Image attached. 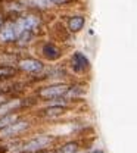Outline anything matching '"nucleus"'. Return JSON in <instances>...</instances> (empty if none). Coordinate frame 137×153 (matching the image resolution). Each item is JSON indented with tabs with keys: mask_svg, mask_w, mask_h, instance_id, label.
<instances>
[{
	"mask_svg": "<svg viewBox=\"0 0 137 153\" xmlns=\"http://www.w3.org/2000/svg\"><path fill=\"white\" fill-rule=\"evenodd\" d=\"M33 121L27 114H24L18 121L10 124L9 127L0 130V141H9V140H18L22 138L30 130L33 128Z\"/></svg>",
	"mask_w": 137,
	"mask_h": 153,
	"instance_id": "nucleus-5",
	"label": "nucleus"
},
{
	"mask_svg": "<svg viewBox=\"0 0 137 153\" xmlns=\"http://www.w3.org/2000/svg\"><path fill=\"white\" fill-rule=\"evenodd\" d=\"M84 153H106L103 149H100V147H95V149H86Z\"/></svg>",
	"mask_w": 137,
	"mask_h": 153,
	"instance_id": "nucleus-17",
	"label": "nucleus"
},
{
	"mask_svg": "<svg viewBox=\"0 0 137 153\" xmlns=\"http://www.w3.org/2000/svg\"><path fill=\"white\" fill-rule=\"evenodd\" d=\"M6 21H7V16H6L4 10H3V9H0V30H1V27L6 24Z\"/></svg>",
	"mask_w": 137,
	"mask_h": 153,
	"instance_id": "nucleus-16",
	"label": "nucleus"
},
{
	"mask_svg": "<svg viewBox=\"0 0 137 153\" xmlns=\"http://www.w3.org/2000/svg\"><path fill=\"white\" fill-rule=\"evenodd\" d=\"M36 37H37V33L36 31H24V33H21L19 36H18L15 44L12 47L15 50H18V52H24V50H27L28 47H31L34 44Z\"/></svg>",
	"mask_w": 137,
	"mask_h": 153,
	"instance_id": "nucleus-12",
	"label": "nucleus"
},
{
	"mask_svg": "<svg viewBox=\"0 0 137 153\" xmlns=\"http://www.w3.org/2000/svg\"><path fill=\"white\" fill-rule=\"evenodd\" d=\"M65 56L63 49L55 41H41L39 46V57L46 63H56Z\"/></svg>",
	"mask_w": 137,
	"mask_h": 153,
	"instance_id": "nucleus-7",
	"label": "nucleus"
},
{
	"mask_svg": "<svg viewBox=\"0 0 137 153\" xmlns=\"http://www.w3.org/2000/svg\"><path fill=\"white\" fill-rule=\"evenodd\" d=\"M18 38V30L13 19H7L0 30V47H12Z\"/></svg>",
	"mask_w": 137,
	"mask_h": 153,
	"instance_id": "nucleus-10",
	"label": "nucleus"
},
{
	"mask_svg": "<svg viewBox=\"0 0 137 153\" xmlns=\"http://www.w3.org/2000/svg\"><path fill=\"white\" fill-rule=\"evenodd\" d=\"M69 82L71 81H52V82H41L34 87V93L36 99L41 103H47L52 102L55 99L63 97L66 94L68 88H69Z\"/></svg>",
	"mask_w": 137,
	"mask_h": 153,
	"instance_id": "nucleus-2",
	"label": "nucleus"
},
{
	"mask_svg": "<svg viewBox=\"0 0 137 153\" xmlns=\"http://www.w3.org/2000/svg\"><path fill=\"white\" fill-rule=\"evenodd\" d=\"M74 108V105L66 100L65 97H59L52 102L43 103V106L37 109L36 115L43 121H58L69 114V111Z\"/></svg>",
	"mask_w": 137,
	"mask_h": 153,
	"instance_id": "nucleus-1",
	"label": "nucleus"
},
{
	"mask_svg": "<svg viewBox=\"0 0 137 153\" xmlns=\"http://www.w3.org/2000/svg\"><path fill=\"white\" fill-rule=\"evenodd\" d=\"M36 153H55V150L50 149V150H43V152H36Z\"/></svg>",
	"mask_w": 137,
	"mask_h": 153,
	"instance_id": "nucleus-19",
	"label": "nucleus"
},
{
	"mask_svg": "<svg viewBox=\"0 0 137 153\" xmlns=\"http://www.w3.org/2000/svg\"><path fill=\"white\" fill-rule=\"evenodd\" d=\"M53 150L55 153H80L83 150V146L80 140H66L58 144Z\"/></svg>",
	"mask_w": 137,
	"mask_h": 153,
	"instance_id": "nucleus-13",
	"label": "nucleus"
},
{
	"mask_svg": "<svg viewBox=\"0 0 137 153\" xmlns=\"http://www.w3.org/2000/svg\"><path fill=\"white\" fill-rule=\"evenodd\" d=\"M66 30L71 36H75L81 33L86 27V15L83 13H77V15H71L66 18Z\"/></svg>",
	"mask_w": 137,
	"mask_h": 153,
	"instance_id": "nucleus-11",
	"label": "nucleus"
},
{
	"mask_svg": "<svg viewBox=\"0 0 137 153\" xmlns=\"http://www.w3.org/2000/svg\"><path fill=\"white\" fill-rule=\"evenodd\" d=\"M58 141V135L49 133L36 134V135H31L30 138L21 141L19 153H36L43 152V150H50Z\"/></svg>",
	"mask_w": 137,
	"mask_h": 153,
	"instance_id": "nucleus-3",
	"label": "nucleus"
},
{
	"mask_svg": "<svg viewBox=\"0 0 137 153\" xmlns=\"http://www.w3.org/2000/svg\"><path fill=\"white\" fill-rule=\"evenodd\" d=\"M16 24V30H18V36L24 31H39L41 28V16L37 12H25L24 15H21L19 18L15 19Z\"/></svg>",
	"mask_w": 137,
	"mask_h": 153,
	"instance_id": "nucleus-8",
	"label": "nucleus"
},
{
	"mask_svg": "<svg viewBox=\"0 0 137 153\" xmlns=\"http://www.w3.org/2000/svg\"><path fill=\"white\" fill-rule=\"evenodd\" d=\"M66 66L72 76H77L80 79H84L92 72V62L89 56L81 52V50H74L68 59H66Z\"/></svg>",
	"mask_w": 137,
	"mask_h": 153,
	"instance_id": "nucleus-4",
	"label": "nucleus"
},
{
	"mask_svg": "<svg viewBox=\"0 0 137 153\" xmlns=\"http://www.w3.org/2000/svg\"><path fill=\"white\" fill-rule=\"evenodd\" d=\"M89 93V84L84 81V79H71L69 82V88L66 91V94L63 96L66 100H69L72 105L75 103H80L86 99V96Z\"/></svg>",
	"mask_w": 137,
	"mask_h": 153,
	"instance_id": "nucleus-9",
	"label": "nucleus"
},
{
	"mask_svg": "<svg viewBox=\"0 0 137 153\" xmlns=\"http://www.w3.org/2000/svg\"><path fill=\"white\" fill-rule=\"evenodd\" d=\"M80 153H84V150H81V152H80Z\"/></svg>",
	"mask_w": 137,
	"mask_h": 153,
	"instance_id": "nucleus-20",
	"label": "nucleus"
},
{
	"mask_svg": "<svg viewBox=\"0 0 137 153\" xmlns=\"http://www.w3.org/2000/svg\"><path fill=\"white\" fill-rule=\"evenodd\" d=\"M7 97H9L7 94H3V93H0V103H3V102H4Z\"/></svg>",
	"mask_w": 137,
	"mask_h": 153,
	"instance_id": "nucleus-18",
	"label": "nucleus"
},
{
	"mask_svg": "<svg viewBox=\"0 0 137 153\" xmlns=\"http://www.w3.org/2000/svg\"><path fill=\"white\" fill-rule=\"evenodd\" d=\"M21 74L16 69V66H7V65H0V79H10V78H18Z\"/></svg>",
	"mask_w": 137,
	"mask_h": 153,
	"instance_id": "nucleus-14",
	"label": "nucleus"
},
{
	"mask_svg": "<svg viewBox=\"0 0 137 153\" xmlns=\"http://www.w3.org/2000/svg\"><path fill=\"white\" fill-rule=\"evenodd\" d=\"M46 62L43 59H40L39 56H31V55H21L18 62H16V69L19 71V74L27 75L30 79L39 76L44 68H46Z\"/></svg>",
	"mask_w": 137,
	"mask_h": 153,
	"instance_id": "nucleus-6",
	"label": "nucleus"
},
{
	"mask_svg": "<svg viewBox=\"0 0 137 153\" xmlns=\"http://www.w3.org/2000/svg\"><path fill=\"white\" fill-rule=\"evenodd\" d=\"M47 3H50L52 6H66L69 4L72 0H46Z\"/></svg>",
	"mask_w": 137,
	"mask_h": 153,
	"instance_id": "nucleus-15",
	"label": "nucleus"
}]
</instances>
